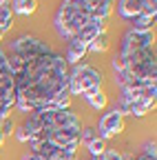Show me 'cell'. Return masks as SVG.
Wrapping results in <instances>:
<instances>
[{"instance_id": "6da1fadb", "label": "cell", "mask_w": 157, "mask_h": 160, "mask_svg": "<svg viewBox=\"0 0 157 160\" xmlns=\"http://www.w3.org/2000/svg\"><path fill=\"white\" fill-rule=\"evenodd\" d=\"M69 65L64 56L47 49L13 69L16 107L31 113L42 109H69Z\"/></svg>"}, {"instance_id": "7a4b0ae2", "label": "cell", "mask_w": 157, "mask_h": 160, "mask_svg": "<svg viewBox=\"0 0 157 160\" xmlns=\"http://www.w3.org/2000/svg\"><path fill=\"white\" fill-rule=\"evenodd\" d=\"M22 131L27 142H51L60 147L67 158H75L80 149L82 122L71 109H42L27 113Z\"/></svg>"}, {"instance_id": "3957f363", "label": "cell", "mask_w": 157, "mask_h": 160, "mask_svg": "<svg viewBox=\"0 0 157 160\" xmlns=\"http://www.w3.org/2000/svg\"><path fill=\"white\" fill-rule=\"evenodd\" d=\"M93 9L89 0H62L55 13V31L62 40H73L91 20H93Z\"/></svg>"}, {"instance_id": "277c9868", "label": "cell", "mask_w": 157, "mask_h": 160, "mask_svg": "<svg viewBox=\"0 0 157 160\" xmlns=\"http://www.w3.org/2000/svg\"><path fill=\"white\" fill-rule=\"evenodd\" d=\"M155 96H157V87L120 89V105H117V109L122 111V116L131 113V116L142 118L155 107Z\"/></svg>"}, {"instance_id": "5b68a950", "label": "cell", "mask_w": 157, "mask_h": 160, "mask_svg": "<svg viewBox=\"0 0 157 160\" xmlns=\"http://www.w3.org/2000/svg\"><path fill=\"white\" fill-rule=\"evenodd\" d=\"M95 89H102V71L91 65H75V69L69 73V93L84 96Z\"/></svg>"}, {"instance_id": "8992f818", "label": "cell", "mask_w": 157, "mask_h": 160, "mask_svg": "<svg viewBox=\"0 0 157 160\" xmlns=\"http://www.w3.org/2000/svg\"><path fill=\"white\" fill-rule=\"evenodd\" d=\"M13 107H16V82L7 56L0 49V118H9Z\"/></svg>"}, {"instance_id": "52a82bcc", "label": "cell", "mask_w": 157, "mask_h": 160, "mask_svg": "<svg viewBox=\"0 0 157 160\" xmlns=\"http://www.w3.org/2000/svg\"><path fill=\"white\" fill-rule=\"evenodd\" d=\"M122 129H124V116H122L120 109L115 107V109L106 111V113L100 118V122H97V127H95V133H97V138H100V140H104V142H106L109 138L122 133Z\"/></svg>"}, {"instance_id": "ba28073f", "label": "cell", "mask_w": 157, "mask_h": 160, "mask_svg": "<svg viewBox=\"0 0 157 160\" xmlns=\"http://www.w3.org/2000/svg\"><path fill=\"white\" fill-rule=\"evenodd\" d=\"M148 47H155V38H153V31L150 33H140V31H133L128 29L122 38V45H120V53L117 56H131L135 51H142V49H148Z\"/></svg>"}, {"instance_id": "9c48e42d", "label": "cell", "mask_w": 157, "mask_h": 160, "mask_svg": "<svg viewBox=\"0 0 157 160\" xmlns=\"http://www.w3.org/2000/svg\"><path fill=\"white\" fill-rule=\"evenodd\" d=\"M86 53H89V47L84 42H80V40H69L64 60H67V65H80Z\"/></svg>"}, {"instance_id": "30bf717a", "label": "cell", "mask_w": 157, "mask_h": 160, "mask_svg": "<svg viewBox=\"0 0 157 160\" xmlns=\"http://www.w3.org/2000/svg\"><path fill=\"white\" fill-rule=\"evenodd\" d=\"M117 13L124 20H133L142 13V0H117Z\"/></svg>"}, {"instance_id": "8fae6325", "label": "cell", "mask_w": 157, "mask_h": 160, "mask_svg": "<svg viewBox=\"0 0 157 160\" xmlns=\"http://www.w3.org/2000/svg\"><path fill=\"white\" fill-rule=\"evenodd\" d=\"M89 5H91L95 18L109 20V16H111L113 7H115V0H89Z\"/></svg>"}, {"instance_id": "7c38bea8", "label": "cell", "mask_w": 157, "mask_h": 160, "mask_svg": "<svg viewBox=\"0 0 157 160\" xmlns=\"http://www.w3.org/2000/svg\"><path fill=\"white\" fill-rule=\"evenodd\" d=\"M86 102L95 109V111H102V109H106V105H109V96L102 91V89H95V91H91V93H84L82 96Z\"/></svg>"}, {"instance_id": "4fadbf2b", "label": "cell", "mask_w": 157, "mask_h": 160, "mask_svg": "<svg viewBox=\"0 0 157 160\" xmlns=\"http://www.w3.org/2000/svg\"><path fill=\"white\" fill-rule=\"evenodd\" d=\"M153 27H155V18H150V16H142L140 13L137 18L131 20V29L133 31H140V33H150Z\"/></svg>"}, {"instance_id": "5bb4252c", "label": "cell", "mask_w": 157, "mask_h": 160, "mask_svg": "<svg viewBox=\"0 0 157 160\" xmlns=\"http://www.w3.org/2000/svg\"><path fill=\"white\" fill-rule=\"evenodd\" d=\"M35 9H38V0H13L11 2V11L20 16H31Z\"/></svg>"}, {"instance_id": "9a60e30c", "label": "cell", "mask_w": 157, "mask_h": 160, "mask_svg": "<svg viewBox=\"0 0 157 160\" xmlns=\"http://www.w3.org/2000/svg\"><path fill=\"white\" fill-rule=\"evenodd\" d=\"M106 49H109V36H106V31L100 33V36H95L91 40V45H89V51H93V53H102Z\"/></svg>"}, {"instance_id": "2e32d148", "label": "cell", "mask_w": 157, "mask_h": 160, "mask_svg": "<svg viewBox=\"0 0 157 160\" xmlns=\"http://www.w3.org/2000/svg\"><path fill=\"white\" fill-rule=\"evenodd\" d=\"M86 149H89L91 158H97V156H102V153H104L106 142H104V140H100V138H95V140H91V142L86 145Z\"/></svg>"}, {"instance_id": "e0dca14e", "label": "cell", "mask_w": 157, "mask_h": 160, "mask_svg": "<svg viewBox=\"0 0 157 160\" xmlns=\"http://www.w3.org/2000/svg\"><path fill=\"white\" fill-rule=\"evenodd\" d=\"M142 16H157V0H142Z\"/></svg>"}, {"instance_id": "ac0fdd59", "label": "cell", "mask_w": 157, "mask_h": 160, "mask_svg": "<svg viewBox=\"0 0 157 160\" xmlns=\"http://www.w3.org/2000/svg\"><path fill=\"white\" fill-rule=\"evenodd\" d=\"M91 160H126L120 151H117V149H104V153L102 156H97V158H91Z\"/></svg>"}, {"instance_id": "d6986e66", "label": "cell", "mask_w": 157, "mask_h": 160, "mask_svg": "<svg viewBox=\"0 0 157 160\" xmlns=\"http://www.w3.org/2000/svg\"><path fill=\"white\" fill-rule=\"evenodd\" d=\"M95 138H97V133H95L93 127H82V131H80V145H89L91 140H95Z\"/></svg>"}, {"instance_id": "ffe728a7", "label": "cell", "mask_w": 157, "mask_h": 160, "mask_svg": "<svg viewBox=\"0 0 157 160\" xmlns=\"http://www.w3.org/2000/svg\"><path fill=\"white\" fill-rule=\"evenodd\" d=\"M131 160H155V142L148 145V147L144 149V153H140L137 158H131Z\"/></svg>"}, {"instance_id": "44dd1931", "label": "cell", "mask_w": 157, "mask_h": 160, "mask_svg": "<svg viewBox=\"0 0 157 160\" xmlns=\"http://www.w3.org/2000/svg\"><path fill=\"white\" fill-rule=\"evenodd\" d=\"M0 7H11V0H0Z\"/></svg>"}, {"instance_id": "7402d4cb", "label": "cell", "mask_w": 157, "mask_h": 160, "mask_svg": "<svg viewBox=\"0 0 157 160\" xmlns=\"http://www.w3.org/2000/svg\"><path fill=\"white\" fill-rule=\"evenodd\" d=\"M2 120L5 118H0V125H2ZM2 142H5V136H2V131H0V145H2Z\"/></svg>"}]
</instances>
